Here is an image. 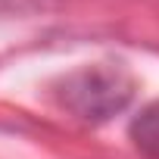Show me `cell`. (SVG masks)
I'll use <instances>...</instances> for the list:
<instances>
[{"label": "cell", "mask_w": 159, "mask_h": 159, "mask_svg": "<svg viewBox=\"0 0 159 159\" xmlns=\"http://www.w3.org/2000/svg\"><path fill=\"white\" fill-rule=\"evenodd\" d=\"M134 78L122 66H84L59 81V103L81 122H106L134 97Z\"/></svg>", "instance_id": "6da1fadb"}, {"label": "cell", "mask_w": 159, "mask_h": 159, "mask_svg": "<svg viewBox=\"0 0 159 159\" xmlns=\"http://www.w3.org/2000/svg\"><path fill=\"white\" fill-rule=\"evenodd\" d=\"M128 137L137 147L140 156L147 159H159V100L147 103L128 125Z\"/></svg>", "instance_id": "7a4b0ae2"}]
</instances>
